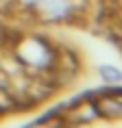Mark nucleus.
<instances>
[{"instance_id": "obj_3", "label": "nucleus", "mask_w": 122, "mask_h": 128, "mask_svg": "<svg viewBox=\"0 0 122 128\" xmlns=\"http://www.w3.org/2000/svg\"><path fill=\"white\" fill-rule=\"evenodd\" d=\"M96 108L100 117L107 120H120L122 117V91L113 89V91H102L94 98Z\"/></svg>"}, {"instance_id": "obj_1", "label": "nucleus", "mask_w": 122, "mask_h": 128, "mask_svg": "<svg viewBox=\"0 0 122 128\" xmlns=\"http://www.w3.org/2000/svg\"><path fill=\"white\" fill-rule=\"evenodd\" d=\"M13 56L24 70H33L35 74L46 72L52 63L54 48L44 37L37 35H24L13 44Z\"/></svg>"}, {"instance_id": "obj_4", "label": "nucleus", "mask_w": 122, "mask_h": 128, "mask_svg": "<svg viewBox=\"0 0 122 128\" xmlns=\"http://www.w3.org/2000/svg\"><path fill=\"white\" fill-rule=\"evenodd\" d=\"M28 128H63V120H61V115H50V117H44V120L31 124Z\"/></svg>"}, {"instance_id": "obj_6", "label": "nucleus", "mask_w": 122, "mask_h": 128, "mask_svg": "<svg viewBox=\"0 0 122 128\" xmlns=\"http://www.w3.org/2000/svg\"><path fill=\"white\" fill-rule=\"evenodd\" d=\"M15 4H20L22 9H35V4L39 2V0H13Z\"/></svg>"}, {"instance_id": "obj_5", "label": "nucleus", "mask_w": 122, "mask_h": 128, "mask_svg": "<svg viewBox=\"0 0 122 128\" xmlns=\"http://www.w3.org/2000/svg\"><path fill=\"white\" fill-rule=\"evenodd\" d=\"M100 76L105 78V80H109V82H111V80H120V78H122V74L118 72V70H113V68H102L100 70Z\"/></svg>"}, {"instance_id": "obj_2", "label": "nucleus", "mask_w": 122, "mask_h": 128, "mask_svg": "<svg viewBox=\"0 0 122 128\" xmlns=\"http://www.w3.org/2000/svg\"><path fill=\"white\" fill-rule=\"evenodd\" d=\"M96 117H100V115H98L94 98H83L61 113L63 126H89Z\"/></svg>"}]
</instances>
